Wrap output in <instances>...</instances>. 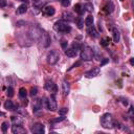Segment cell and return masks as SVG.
<instances>
[{
  "label": "cell",
  "instance_id": "4dcf8cb0",
  "mask_svg": "<svg viewBox=\"0 0 134 134\" xmlns=\"http://www.w3.org/2000/svg\"><path fill=\"white\" fill-rule=\"evenodd\" d=\"M61 1V4L64 6V7H68L70 5V0H60Z\"/></svg>",
  "mask_w": 134,
  "mask_h": 134
},
{
  "label": "cell",
  "instance_id": "30bf717a",
  "mask_svg": "<svg viewBox=\"0 0 134 134\" xmlns=\"http://www.w3.org/2000/svg\"><path fill=\"white\" fill-rule=\"evenodd\" d=\"M101 71V68L100 67H95V68H93L91 69V70H89L85 73V77L88 78V79H91V78H94V77H96L98 76V73H100Z\"/></svg>",
  "mask_w": 134,
  "mask_h": 134
},
{
  "label": "cell",
  "instance_id": "484cf974",
  "mask_svg": "<svg viewBox=\"0 0 134 134\" xmlns=\"http://www.w3.org/2000/svg\"><path fill=\"white\" fill-rule=\"evenodd\" d=\"M84 9H85V12H89V13H91L93 11V5H92V3L90 2H88V3H85L83 5Z\"/></svg>",
  "mask_w": 134,
  "mask_h": 134
},
{
  "label": "cell",
  "instance_id": "f546056e",
  "mask_svg": "<svg viewBox=\"0 0 134 134\" xmlns=\"http://www.w3.org/2000/svg\"><path fill=\"white\" fill-rule=\"evenodd\" d=\"M6 94L8 97H13L14 96V89L12 87H8L7 90H6Z\"/></svg>",
  "mask_w": 134,
  "mask_h": 134
},
{
  "label": "cell",
  "instance_id": "9a60e30c",
  "mask_svg": "<svg viewBox=\"0 0 134 134\" xmlns=\"http://www.w3.org/2000/svg\"><path fill=\"white\" fill-rule=\"evenodd\" d=\"M42 43H43V46L44 47H48L51 43V39L49 37V35L47 33H44L43 34V37H42Z\"/></svg>",
  "mask_w": 134,
  "mask_h": 134
},
{
  "label": "cell",
  "instance_id": "cb8c5ba5",
  "mask_svg": "<svg viewBox=\"0 0 134 134\" xmlns=\"http://www.w3.org/2000/svg\"><path fill=\"white\" fill-rule=\"evenodd\" d=\"M12 122H13L14 125H21V124L23 123V120L19 116H12Z\"/></svg>",
  "mask_w": 134,
  "mask_h": 134
},
{
  "label": "cell",
  "instance_id": "5b68a950",
  "mask_svg": "<svg viewBox=\"0 0 134 134\" xmlns=\"http://www.w3.org/2000/svg\"><path fill=\"white\" fill-rule=\"evenodd\" d=\"M28 35H29V37H31L32 40L36 41V40H38V39H40L42 37V31H41V28H39L38 26H34L29 29Z\"/></svg>",
  "mask_w": 134,
  "mask_h": 134
},
{
  "label": "cell",
  "instance_id": "3957f363",
  "mask_svg": "<svg viewBox=\"0 0 134 134\" xmlns=\"http://www.w3.org/2000/svg\"><path fill=\"white\" fill-rule=\"evenodd\" d=\"M101 125L105 129H111L113 128V118L110 113H105L101 117Z\"/></svg>",
  "mask_w": 134,
  "mask_h": 134
},
{
  "label": "cell",
  "instance_id": "d4e9b609",
  "mask_svg": "<svg viewBox=\"0 0 134 134\" xmlns=\"http://www.w3.org/2000/svg\"><path fill=\"white\" fill-rule=\"evenodd\" d=\"M74 21H76V23H77L78 28H80V29L83 28V26H84V20H83L82 17H78L77 19H74Z\"/></svg>",
  "mask_w": 134,
  "mask_h": 134
},
{
  "label": "cell",
  "instance_id": "4fadbf2b",
  "mask_svg": "<svg viewBox=\"0 0 134 134\" xmlns=\"http://www.w3.org/2000/svg\"><path fill=\"white\" fill-rule=\"evenodd\" d=\"M62 91L65 96L68 95L69 92H70V85H69V83L66 80H63L62 82Z\"/></svg>",
  "mask_w": 134,
  "mask_h": 134
},
{
  "label": "cell",
  "instance_id": "d590c367",
  "mask_svg": "<svg viewBox=\"0 0 134 134\" xmlns=\"http://www.w3.org/2000/svg\"><path fill=\"white\" fill-rule=\"evenodd\" d=\"M7 5L6 0H0V7H5Z\"/></svg>",
  "mask_w": 134,
  "mask_h": 134
},
{
  "label": "cell",
  "instance_id": "7bdbcfd3",
  "mask_svg": "<svg viewBox=\"0 0 134 134\" xmlns=\"http://www.w3.org/2000/svg\"><path fill=\"white\" fill-rule=\"evenodd\" d=\"M0 115H3V114H2V113H1V112H0Z\"/></svg>",
  "mask_w": 134,
  "mask_h": 134
},
{
  "label": "cell",
  "instance_id": "e575fe53",
  "mask_svg": "<svg viewBox=\"0 0 134 134\" xmlns=\"http://www.w3.org/2000/svg\"><path fill=\"white\" fill-rule=\"evenodd\" d=\"M34 3H35V5H36V7H41L42 6L41 0H34Z\"/></svg>",
  "mask_w": 134,
  "mask_h": 134
},
{
  "label": "cell",
  "instance_id": "83f0119b",
  "mask_svg": "<svg viewBox=\"0 0 134 134\" xmlns=\"http://www.w3.org/2000/svg\"><path fill=\"white\" fill-rule=\"evenodd\" d=\"M65 120V115H61L60 117H57V118H53V120L50 121L51 124H54V123H61Z\"/></svg>",
  "mask_w": 134,
  "mask_h": 134
},
{
  "label": "cell",
  "instance_id": "1f68e13d",
  "mask_svg": "<svg viewBox=\"0 0 134 134\" xmlns=\"http://www.w3.org/2000/svg\"><path fill=\"white\" fill-rule=\"evenodd\" d=\"M37 93H38V89H37V87H32L29 94H31L32 96H35V95H37Z\"/></svg>",
  "mask_w": 134,
  "mask_h": 134
},
{
  "label": "cell",
  "instance_id": "7402d4cb",
  "mask_svg": "<svg viewBox=\"0 0 134 134\" xmlns=\"http://www.w3.org/2000/svg\"><path fill=\"white\" fill-rule=\"evenodd\" d=\"M4 107H5V109H7V110H9V111H15V110H16V106L14 105V103L12 101H6L5 104H4Z\"/></svg>",
  "mask_w": 134,
  "mask_h": 134
},
{
  "label": "cell",
  "instance_id": "603a6c76",
  "mask_svg": "<svg viewBox=\"0 0 134 134\" xmlns=\"http://www.w3.org/2000/svg\"><path fill=\"white\" fill-rule=\"evenodd\" d=\"M26 95H27L26 89L24 87H21L20 89H19V96H20L22 100H24V98H26Z\"/></svg>",
  "mask_w": 134,
  "mask_h": 134
},
{
  "label": "cell",
  "instance_id": "44dd1931",
  "mask_svg": "<svg viewBox=\"0 0 134 134\" xmlns=\"http://www.w3.org/2000/svg\"><path fill=\"white\" fill-rule=\"evenodd\" d=\"M26 12H27V5L26 4H21V5L17 8L16 14L17 15H22V14H25Z\"/></svg>",
  "mask_w": 134,
  "mask_h": 134
},
{
  "label": "cell",
  "instance_id": "ffe728a7",
  "mask_svg": "<svg viewBox=\"0 0 134 134\" xmlns=\"http://www.w3.org/2000/svg\"><path fill=\"white\" fill-rule=\"evenodd\" d=\"M74 11H76V13H78L79 15H80V16H82V15L85 13V9H84V7L81 3H78L74 5Z\"/></svg>",
  "mask_w": 134,
  "mask_h": 134
},
{
  "label": "cell",
  "instance_id": "9c48e42d",
  "mask_svg": "<svg viewBox=\"0 0 134 134\" xmlns=\"http://www.w3.org/2000/svg\"><path fill=\"white\" fill-rule=\"evenodd\" d=\"M12 132L14 134H26V129L23 128L21 125H14L12 127Z\"/></svg>",
  "mask_w": 134,
  "mask_h": 134
},
{
  "label": "cell",
  "instance_id": "6da1fadb",
  "mask_svg": "<svg viewBox=\"0 0 134 134\" xmlns=\"http://www.w3.org/2000/svg\"><path fill=\"white\" fill-rule=\"evenodd\" d=\"M81 59L83 61H90L94 58V51L91 47L87 45H84L81 47Z\"/></svg>",
  "mask_w": 134,
  "mask_h": 134
},
{
  "label": "cell",
  "instance_id": "ee69618b",
  "mask_svg": "<svg viewBox=\"0 0 134 134\" xmlns=\"http://www.w3.org/2000/svg\"><path fill=\"white\" fill-rule=\"evenodd\" d=\"M121 1H124V0H121Z\"/></svg>",
  "mask_w": 134,
  "mask_h": 134
},
{
  "label": "cell",
  "instance_id": "d6986e66",
  "mask_svg": "<svg viewBox=\"0 0 134 134\" xmlns=\"http://www.w3.org/2000/svg\"><path fill=\"white\" fill-rule=\"evenodd\" d=\"M112 37H113V41L115 42V43L120 42L121 34H120V32H118L116 28H113V29H112Z\"/></svg>",
  "mask_w": 134,
  "mask_h": 134
},
{
  "label": "cell",
  "instance_id": "8d00e7d4",
  "mask_svg": "<svg viewBox=\"0 0 134 134\" xmlns=\"http://www.w3.org/2000/svg\"><path fill=\"white\" fill-rule=\"evenodd\" d=\"M61 46H62L63 49H66V48H67V41L62 40V41H61Z\"/></svg>",
  "mask_w": 134,
  "mask_h": 134
},
{
  "label": "cell",
  "instance_id": "ba28073f",
  "mask_svg": "<svg viewBox=\"0 0 134 134\" xmlns=\"http://www.w3.org/2000/svg\"><path fill=\"white\" fill-rule=\"evenodd\" d=\"M44 87H45V89L47 91L49 92H51V93H56L57 92V85L54 84L53 81L51 80H46L45 81V85H44Z\"/></svg>",
  "mask_w": 134,
  "mask_h": 134
},
{
  "label": "cell",
  "instance_id": "b9f144b4",
  "mask_svg": "<svg viewBox=\"0 0 134 134\" xmlns=\"http://www.w3.org/2000/svg\"><path fill=\"white\" fill-rule=\"evenodd\" d=\"M19 1H22V2H25V3H26V2H27V0H19Z\"/></svg>",
  "mask_w": 134,
  "mask_h": 134
},
{
  "label": "cell",
  "instance_id": "4316f807",
  "mask_svg": "<svg viewBox=\"0 0 134 134\" xmlns=\"http://www.w3.org/2000/svg\"><path fill=\"white\" fill-rule=\"evenodd\" d=\"M84 23H85V25H87V26L92 25V23H93V17H92V16H88V17L85 19Z\"/></svg>",
  "mask_w": 134,
  "mask_h": 134
},
{
  "label": "cell",
  "instance_id": "74e56055",
  "mask_svg": "<svg viewBox=\"0 0 134 134\" xmlns=\"http://www.w3.org/2000/svg\"><path fill=\"white\" fill-rule=\"evenodd\" d=\"M109 62V59H103V60H102V62H101V66H104V65H105V64H107ZM100 66V67H101Z\"/></svg>",
  "mask_w": 134,
  "mask_h": 134
},
{
  "label": "cell",
  "instance_id": "2e32d148",
  "mask_svg": "<svg viewBox=\"0 0 134 134\" xmlns=\"http://www.w3.org/2000/svg\"><path fill=\"white\" fill-rule=\"evenodd\" d=\"M113 9H114V5L111 1H108L105 4V6H104V12H105L106 14H111L113 12Z\"/></svg>",
  "mask_w": 134,
  "mask_h": 134
},
{
  "label": "cell",
  "instance_id": "f35d334b",
  "mask_svg": "<svg viewBox=\"0 0 134 134\" xmlns=\"http://www.w3.org/2000/svg\"><path fill=\"white\" fill-rule=\"evenodd\" d=\"M79 65H81V62H77L76 64H73L72 67H70V69H72V68H74V67H77V66H79Z\"/></svg>",
  "mask_w": 134,
  "mask_h": 134
},
{
  "label": "cell",
  "instance_id": "7c38bea8",
  "mask_svg": "<svg viewBox=\"0 0 134 134\" xmlns=\"http://www.w3.org/2000/svg\"><path fill=\"white\" fill-rule=\"evenodd\" d=\"M42 13L45 15V16H49V17H50V16H53V15H54V13H56V9H54L53 6L47 5V6H45V7H43Z\"/></svg>",
  "mask_w": 134,
  "mask_h": 134
},
{
  "label": "cell",
  "instance_id": "f1b7e54d",
  "mask_svg": "<svg viewBox=\"0 0 134 134\" xmlns=\"http://www.w3.org/2000/svg\"><path fill=\"white\" fill-rule=\"evenodd\" d=\"M109 42H110V39H109V38H104V39H102V40H101V45L104 46V47H106L109 44Z\"/></svg>",
  "mask_w": 134,
  "mask_h": 134
},
{
  "label": "cell",
  "instance_id": "60d3db41",
  "mask_svg": "<svg viewBox=\"0 0 134 134\" xmlns=\"http://www.w3.org/2000/svg\"><path fill=\"white\" fill-rule=\"evenodd\" d=\"M130 64H131V65H133V64H134V59H133V58L130 60Z\"/></svg>",
  "mask_w": 134,
  "mask_h": 134
},
{
  "label": "cell",
  "instance_id": "836d02e7",
  "mask_svg": "<svg viewBox=\"0 0 134 134\" xmlns=\"http://www.w3.org/2000/svg\"><path fill=\"white\" fill-rule=\"evenodd\" d=\"M67 111H68L67 108H62L61 110L59 111V113H60V115H65V114L67 113Z\"/></svg>",
  "mask_w": 134,
  "mask_h": 134
},
{
  "label": "cell",
  "instance_id": "ac0fdd59",
  "mask_svg": "<svg viewBox=\"0 0 134 134\" xmlns=\"http://www.w3.org/2000/svg\"><path fill=\"white\" fill-rule=\"evenodd\" d=\"M65 54H66L67 57H69V58H73V57H76L77 54H78V51L76 50V49H73L72 47L66 48L65 49Z\"/></svg>",
  "mask_w": 134,
  "mask_h": 134
},
{
  "label": "cell",
  "instance_id": "5bb4252c",
  "mask_svg": "<svg viewBox=\"0 0 134 134\" xmlns=\"http://www.w3.org/2000/svg\"><path fill=\"white\" fill-rule=\"evenodd\" d=\"M87 34L90 36L91 38H97L98 37V33L96 31V28L93 25H89L87 28Z\"/></svg>",
  "mask_w": 134,
  "mask_h": 134
},
{
  "label": "cell",
  "instance_id": "d6a6232c",
  "mask_svg": "<svg viewBox=\"0 0 134 134\" xmlns=\"http://www.w3.org/2000/svg\"><path fill=\"white\" fill-rule=\"evenodd\" d=\"M7 123L6 122H4L3 124H2V127H1V129H2V132H4V133H5L6 132V130H7Z\"/></svg>",
  "mask_w": 134,
  "mask_h": 134
},
{
  "label": "cell",
  "instance_id": "8fae6325",
  "mask_svg": "<svg viewBox=\"0 0 134 134\" xmlns=\"http://www.w3.org/2000/svg\"><path fill=\"white\" fill-rule=\"evenodd\" d=\"M42 106H43V104H42L41 98H37V100H35L34 103H33V110H34V112L40 111L42 109Z\"/></svg>",
  "mask_w": 134,
  "mask_h": 134
},
{
  "label": "cell",
  "instance_id": "277c9868",
  "mask_svg": "<svg viewBox=\"0 0 134 134\" xmlns=\"http://www.w3.org/2000/svg\"><path fill=\"white\" fill-rule=\"evenodd\" d=\"M47 63L50 64V65H54L58 61L59 59H60V54H59V52L57 50H50L48 53H47Z\"/></svg>",
  "mask_w": 134,
  "mask_h": 134
},
{
  "label": "cell",
  "instance_id": "e0dca14e",
  "mask_svg": "<svg viewBox=\"0 0 134 134\" xmlns=\"http://www.w3.org/2000/svg\"><path fill=\"white\" fill-rule=\"evenodd\" d=\"M63 20L64 21H67V22H70V21H74V18H73V15L70 12H64L63 15Z\"/></svg>",
  "mask_w": 134,
  "mask_h": 134
},
{
  "label": "cell",
  "instance_id": "ab89813d",
  "mask_svg": "<svg viewBox=\"0 0 134 134\" xmlns=\"http://www.w3.org/2000/svg\"><path fill=\"white\" fill-rule=\"evenodd\" d=\"M122 103H123L125 106H127V105H128V102H127V100H123V102H122Z\"/></svg>",
  "mask_w": 134,
  "mask_h": 134
},
{
  "label": "cell",
  "instance_id": "52a82bcc",
  "mask_svg": "<svg viewBox=\"0 0 134 134\" xmlns=\"http://www.w3.org/2000/svg\"><path fill=\"white\" fill-rule=\"evenodd\" d=\"M46 105H47L48 110H50V111H56V110H57V102H56V98H54L53 95L49 96V97L47 98Z\"/></svg>",
  "mask_w": 134,
  "mask_h": 134
},
{
  "label": "cell",
  "instance_id": "8992f818",
  "mask_svg": "<svg viewBox=\"0 0 134 134\" xmlns=\"http://www.w3.org/2000/svg\"><path fill=\"white\" fill-rule=\"evenodd\" d=\"M31 130L33 133H36V134H43L44 132H45V128H44V125H42V124L40 123H36L34 124V125L32 126Z\"/></svg>",
  "mask_w": 134,
  "mask_h": 134
},
{
  "label": "cell",
  "instance_id": "7a4b0ae2",
  "mask_svg": "<svg viewBox=\"0 0 134 134\" xmlns=\"http://www.w3.org/2000/svg\"><path fill=\"white\" fill-rule=\"evenodd\" d=\"M53 29L58 33H62V34H68L71 32V27L70 25H68L67 23L63 22V21H58L54 23Z\"/></svg>",
  "mask_w": 134,
  "mask_h": 134
}]
</instances>
